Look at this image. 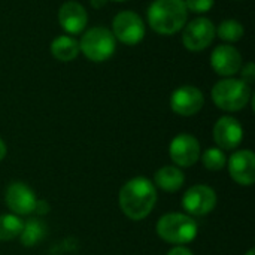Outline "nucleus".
Instances as JSON below:
<instances>
[{
    "label": "nucleus",
    "instance_id": "nucleus-2",
    "mask_svg": "<svg viewBox=\"0 0 255 255\" xmlns=\"http://www.w3.org/2000/svg\"><path fill=\"white\" fill-rule=\"evenodd\" d=\"M149 27L163 36H172L184 28L188 10L184 0H154L146 12Z\"/></svg>",
    "mask_w": 255,
    "mask_h": 255
},
{
    "label": "nucleus",
    "instance_id": "nucleus-17",
    "mask_svg": "<svg viewBox=\"0 0 255 255\" xmlns=\"http://www.w3.org/2000/svg\"><path fill=\"white\" fill-rule=\"evenodd\" d=\"M154 182L157 187H160L164 191L175 193L178 191L184 182H185V175L181 172V169L173 167V166H164L155 172Z\"/></svg>",
    "mask_w": 255,
    "mask_h": 255
},
{
    "label": "nucleus",
    "instance_id": "nucleus-16",
    "mask_svg": "<svg viewBox=\"0 0 255 255\" xmlns=\"http://www.w3.org/2000/svg\"><path fill=\"white\" fill-rule=\"evenodd\" d=\"M51 54L55 60L67 63V61H73L78 55H79V43L75 37L63 34L55 37L51 42Z\"/></svg>",
    "mask_w": 255,
    "mask_h": 255
},
{
    "label": "nucleus",
    "instance_id": "nucleus-21",
    "mask_svg": "<svg viewBox=\"0 0 255 255\" xmlns=\"http://www.w3.org/2000/svg\"><path fill=\"white\" fill-rule=\"evenodd\" d=\"M202 163H203V166L206 169H209L212 172H217V170H221L226 166L227 158H226L224 152L220 148H209L202 154Z\"/></svg>",
    "mask_w": 255,
    "mask_h": 255
},
{
    "label": "nucleus",
    "instance_id": "nucleus-13",
    "mask_svg": "<svg viewBox=\"0 0 255 255\" xmlns=\"http://www.w3.org/2000/svg\"><path fill=\"white\" fill-rule=\"evenodd\" d=\"M229 173L239 185H253L255 181V155L250 149L236 151L229 158Z\"/></svg>",
    "mask_w": 255,
    "mask_h": 255
},
{
    "label": "nucleus",
    "instance_id": "nucleus-9",
    "mask_svg": "<svg viewBox=\"0 0 255 255\" xmlns=\"http://www.w3.org/2000/svg\"><path fill=\"white\" fill-rule=\"evenodd\" d=\"M217 205V194L208 185H194L187 190L182 199L184 209L196 217H203L214 211Z\"/></svg>",
    "mask_w": 255,
    "mask_h": 255
},
{
    "label": "nucleus",
    "instance_id": "nucleus-6",
    "mask_svg": "<svg viewBox=\"0 0 255 255\" xmlns=\"http://www.w3.org/2000/svg\"><path fill=\"white\" fill-rule=\"evenodd\" d=\"M145 22L133 10H121L112 21V34L124 45H137L145 37Z\"/></svg>",
    "mask_w": 255,
    "mask_h": 255
},
{
    "label": "nucleus",
    "instance_id": "nucleus-1",
    "mask_svg": "<svg viewBox=\"0 0 255 255\" xmlns=\"http://www.w3.org/2000/svg\"><path fill=\"white\" fill-rule=\"evenodd\" d=\"M157 202L155 185L146 178H133L120 190V208L133 221L146 218Z\"/></svg>",
    "mask_w": 255,
    "mask_h": 255
},
{
    "label": "nucleus",
    "instance_id": "nucleus-19",
    "mask_svg": "<svg viewBox=\"0 0 255 255\" xmlns=\"http://www.w3.org/2000/svg\"><path fill=\"white\" fill-rule=\"evenodd\" d=\"M22 220L15 214H4L0 215V241H12L21 235L22 230Z\"/></svg>",
    "mask_w": 255,
    "mask_h": 255
},
{
    "label": "nucleus",
    "instance_id": "nucleus-7",
    "mask_svg": "<svg viewBox=\"0 0 255 255\" xmlns=\"http://www.w3.org/2000/svg\"><path fill=\"white\" fill-rule=\"evenodd\" d=\"M215 25L209 18L200 16L185 24L182 31V43L191 52L205 51L215 39Z\"/></svg>",
    "mask_w": 255,
    "mask_h": 255
},
{
    "label": "nucleus",
    "instance_id": "nucleus-27",
    "mask_svg": "<svg viewBox=\"0 0 255 255\" xmlns=\"http://www.w3.org/2000/svg\"><path fill=\"white\" fill-rule=\"evenodd\" d=\"M247 255H255V251L254 250H250V251L247 253Z\"/></svg>",
    "mask_w": 255,
    "mask_h": 255
},
{
    "label": "nucleus",
    "instance_id": "nucleus-26",
    "mask_svg": "<svg viewBox=\"0 0 255 255\" xmlns=\"http://www.w3.org/2000/svg\"><path fill=\"white\" fill-rule=\"evenodd\" d=\"M106 1H108V0H91V4H93L94 7H102V6H105Z\"/></svg>",
    "mask_w": 255,
    "mask_h": 255
},
{
    "label": "nucleus",
    "instance_id": "nucleus-12",
    "mask_svg": "<svg viewBox=\"0 0 255 255\" xmlns=\"http://www.w3.org/2000/svg\"><path fill=\"white\" fill-rule=\"evenodd\" d=\"M211 66L215 70V73L224 78H232L242 67V55L235 46L223 43L212 51Z\"/></svg>",
    "mask_w": 255,
    "mask_h": 255
},
{
    "label": "nucleus",
    "instance_id": "nucleus-15",
    "mask_svg": "<svg viewBox=\"0 0 255 255\" xmlns=\"http://www.w3.org/2000/svg\"><path fill=\"white\" fill-rule=\"evenodd\" d=\"M58 22L69 34H79L88 24V12L78 1H66L58 10Z\"/></svg>",
    "mask_w": 255,
    "mask_h": 255
},
{
    "label": "nucleus",
    "instance_id": "nucleus-18",
    "mask_svg": "<svg viewBox=\"0 0 255 255\" xmlns=\"http://www.w3.org/2000/svg\"><path fill=\"white\" fill-rule=\"evenodd\" d=\"M46 235V226L42 220L30 218L27 223H24L21 230V242L24 247H34L39 241H42Z\"/></svg>",
    "mask_w": 255,
    "mask_h": 255
},
{
    "label": "nucleus",
    "instance_id": "nucleus-22",
    "mask_svg": "<svg viewBox=\"0 0 255 255\" xmlns=\"http://www.w3.org/2000/svg\"><path fill=\"white\" fill-rule=\"evenodd\" d=\"M187 10L194 13H205L209 12L215 3V0H184Z\"/></svg>",
    "mask_w": 255,
    "mask_h": 255
},
{
    "label": "nucleus",
    "instance_id": "nucleus-4",
    "mask_svg": "<svg viewBox=\"0 0 255 255\" xmlns=\"http://www.w3.org/2000/svg\"><path fill=\"white\" fill-rule=\"evenodd\" d=\"M79 43V51L91 61L102 63L109 60L117 48V39L106 27H91L84 31Z\"/></svg>",
    "mask_w": 255,
    "mask_h": 255
},
{
    "label": "nucleus",
    "instance_id": "nucleus-23",
    "mask_svg": "<svg viewBox=\"0 0 255 255\" xmlns=\"http://www.w3.org/2000/svg\"><path fill=\"white\" fill-rule=\"evenodd\" d=\"M241 76H242V81L248 85L254 84L255 81V64L253 61L247 63L244 67H241Z\"/></svg>",
    "mask_w": 255,
    "mask_h": 255
},
{
    "label": "nucleus",
    "instance_id": "nucleus-3",
    "mask_svg": "<svg viewBox=\"0 0 255 255\" xmlns=\"http://www.w3.org/2000/svg\"><path fill=\"white\" fill-rule=\"evenodd\" d=\"M251 87L245 84L242 79L226 78L218 81L212 88V100L214 103L227 112H236L244 109L251 100Z\"/></svg>",
    "mask_w": 255,
    "mask_h": 255
},
{
    "label": "nucleus",
    "instance_id": "nucleus-20",
    "mask_svg": "<svg viewBox=\"0 0 255 255\" xmlns=\"http://www.w3.org/2000/svg\"><path fill=\"white\" fill-rule=\"evenodd\" d=\"M215 34L220 39L233 43V42H238L244 37L245 28L238 19H224L218 25V28H215Z\"/></svg>",
    "mask_w": 255,
    "mask_h": 255
},
{
    "label": "nucleus",
    "instance_id": "nucleus-10",
    "mask_svg": "<svg viewBox=\"0 0 255 255\" xmlns=\"http://www.w3.org/2000/svg\"><path fill=\"white\" fill-rule=\"evenodd\" d=\"M169 154L175 164L181 167H190L196 164L200 157V143L194 136L182 133L170 142Z\"/></svg>",
    "mask_w": 255,
    "mask_h": 255
},
{
    "label": "nucleus",
    "instance_id": "nucleus-24",
    "mask_svg": "<svg viewBox=\"0 0 255 255\" xmlns=\"http://www.w3.org/2000/svg\"><path fill=\"white\" fill-rule=\"evenodd\" d=\"M167 255H193V253L188 250V248H185V247H181V245H178V247H175V248H172L170 251H169V254Z\"/></svg>",
    "mask_w": 255,
    "mask_h": 255
},
{
    "label": "nucleus",
    "instance_id": "nucleus-11",
    "mask_svg": "<svg viewBox=\"0 0 255 255\" xmlns=\"http://www.w3.org/2000/svg\"><path fill=\"white\" fill-rule=\"evenodd\" d=\"M6 205L15 215H28L37 209L33 190L24 182H12L6 190Z\"/></svg>",
    "mask_w": 255,
    "mask_h": 255
},
{
    "label": "nucleus",
    "instance_id": "nucleus-5",
    "mask_svg": "<svg viewBox=\"0 0 255 255\" xmlns=\"http://www.w3.org/2000/svg\"><path fill=\"white\" fill-rule=\"evenodd\" d=\"M157 235L175 245L191 242L197 236V223L184 214H166L157 223Z\"/></svg>",
    "mask_w": 255,
    "mask_h": 255
},
{
    "label": "nucleus",
    "instance_id": "nucleus-25",
    "mask_svg": "<svg viewBox=\"0 0 255 255\" xmlns=\"http://www.w3.org/2000/svg\"><path fill=\"white\" fill-rule=\"evenodd\" d=\"M4 155H6V145H4V142L0 139V161L4 158Z\"/></svg>",
    "mask_w": 255,
    "mask_h": 255
},
{
    "label": "nucleus",
    "instance_id": "nucleus-28",
    "mask_svg": "<svg viewBox=\"0 0 255 255\" xmlns=\"http://www.w3.org/2000/svg\"><path fill=\"white\" fill-rule=\"evenodd\" d=\"M115 1H127V0H115Z\"/></svg>",
    "mask_w": 255,
    "mask_h": 255
},
{
    "label": "nucleus",
    "instance_id": "nucleus-14",
    "mask_svg": "<svg viewBox=\"0 0 255 255\" xmlns=\"http://www.w3.org/2000/svg\"><path fill=\"white\" fill-rule=\"evenodd\" d=\"M214 139L223 149H235L244 139V128L233 117H221L214 127Z\"/></svg>",
    "mask_w": 255,
    "mask_h": 255
},
{
    "label": "nucleus",
    "instance_id": "nucleus-8",
    "mask_svg": "<svg viewBox=\"0 0 255 255\" xmlns=\"http://www.w3.org/2000/svg\"><path fill=\"white\" fill-rule=\"evenodd\" d=\"M205 105L203 93L193 85H184L176 88L170 96V108L181 117H193Z\"/></svg>",
    "mask_w": 255,
    "mask_h": 255
}]
</instances>
